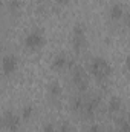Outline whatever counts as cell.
Masks as SVG:
<instances>
[{"label": "cell", "instance_id": "1", "mask_svg": "<svg viewBox=\"0 0 130 132\" xmlns=\"http://www.w3.org/2000/svg\"><path fill=\"white\" fill-rule=\"evenodd\" d=\"M89 66H90V72L94 74V77L99 81L109 78V75L112 74V66L104 57H94Z\"/></svg>", "mask_w": 130, "mask_h": 132}, {"label": "cell", "instance_id": "22", "mask_svg": "<svg viewBox=\"0 0 130 132\" xmlns=\"http://www.w3.org/2000/svg\"><path fill=\"white\" fill-rule=\"evenodd\" d=\"M104 132H110V131H107V129H106V131H104Z\"/></svg>", "mask_w": 130, "mask_h": 132}, {"label": "cell", "instance_id": "16", "mask_svg": "<svg viewBox=\"0 0 130 132\" xmlns=\"http://www.w3.org/2000/svg\"><path fill=\"white\" fill-rule=\"evenodd\" d=\"M58 132H72V128H70V125H69L67 121H63V123L60 125Z\"/></svg>", "mask_w": 130, "mask_h": 132}, {"label": "cell", "instance_id": "2", "mask_svg": "<svg viewBox=\"0 0 130 132\" xmlns=\"http://www.w3.org/2000/svg\"><path fill=\"white\" fill-rule=\"evenodd\" d=\"M44 43H46V38L41 29H32L25 37V46L29 51H38L40 48L44 46Z\"/></svg>", "mask_w": 130, "mask_h": 132}, {"label": "cell", "instance_id": "11", "mask_svg": "<svg viewBox=\"0 0 130 132\" xmlns=\"http://www.w3.org/2000/svg\"><path fill=\"white\" fill-rule=\"evenodd\" d=\"M64 66H67V57H66V54H63V52H58L54 57V60H52V68L57 69V71H60Z\"/></svg>", "mask_w": 130, "mask_h": 132}, {"label": "cell", "instance_id": "8", "mask_svg": "<svg viewBox=\"0 0 130 132\" xmlns=\"http://www.w3.org/2000/svg\"><path fill=\"white\" fill-rule=\"evenodd\" d=\"M107 109H109V114H118V112L123 109V98H121V97H118V95L110 97Z\"/></svg>", "mask_w": 130, "mask_h": 132}, {"label": "cell", "instance_id": "17", "mask_svg": "<svg viewBox=\"0 0 130 132\" xmlns=\"http://www.w3.org/2000/svg\"><path fill=\"white\" fill-rule=\"evenodd\" d=\"M43 132H58V129H57L54 125L48 123V125H44V128H43Z\"/></svg>", "mask_w": 130, "mask_h": 132}, {"label": "cell", "instance_id": "15", "mask_svg": "<svg viewBox=\"0 0 130 132\" xmlns=\"http://www.w3.org/2000/svg\"><path fill=\"white\" fill-rule=\"evenodd\" d=\"M8 8L12 14H15L18 9H20V0H9L8 2Z\"/></svg>", "mask_w": 130, "mask_h": 132}, {"label": "cell", "instance_id": "19", "mask_svg": "<svg viewBox=\"0 0 130 132\" xmlns=\"http://www.w3.org/2000/svg\"><path fill=\"white\" fill-rule=\"evenodd\" d=\"M124 65H126L127 69H130V54L129 55H126V59H124Z\"/></svg>", "mask_w": 130, "mask_h": 132}, {"label": "cell", "instance_id": "4", "mask_svg": "<svg viewBox=\"0 0 130 132\" xmlns=\"http://www.w3.org/2000/svg\"><path fill=\"white\" fill-rule=\"evenodd\" d=\"M72 80H73V85L77 86L78 91H86L87 86H89L87 74L81 66H73L72 68Z\"/></svg>", "mask_w": 130, "mask_h": 132}, {"label": "cell", "instance_id": "10", "mask_svg": "<svg viewBox=\"0 0 130 132\" xmlns=\"http://www.w3.org/2000/svg\"><path fill=\"white\" fill-rule=\"evenodd\" d=\"M109 15H110V19L115 20V22H116V20H121V19L124 17V8H123L119 3H115V5L110 6Z\"/></svg>", "mask_w": 130, "mask_h": 132}, {"label": "cell", "instance_id": "7", "mask_svg": "<svg viewBox=\"0 0 130 132\" xmlns=\"http://www.w3.org/2000/svg\"><path fill=\"white\" fill-rule=\"evenodd\" d=\"M99 108V97H94V98H89L84 101V106H83V109H81V112L86 115V117H94L95 115V112H97V109Z\"/></svg>", "mask_w": 130, "mask_h": 132}, {"label": "cell", "instance_id": "3", "mask_svg": "<svg viewBox=\"0 0 130 132\" xmlns=\"http://www.w3.org/2000/svg\"><path fill=\"white\" fill-rule=\"evenodd\" d=\"M87 45V40H86V28L81 25V23H77L73 26V31H72V48L73 51L77 52H81Z\"/></svg>", "mask_w": 130, "mask_h": 132}, {"label": "cell", "instance_id": "12", "mask_svg": "<svg viewBox=\"0 0 130 132\" xmlns=\"http://www.w3.org/2000/svg\"><path fill=\"white\" fill-rule=\"evenodd\" d=\"M118 131L130 132V117H121V118H118Z\"/></svg>", "mask_w": 130, "mask_h": 132}, {"label": "cell", "instance_id": "21", "mask_svg": "<svg viewBox=\"0 0 130 132\" xmlns=\"http://www.w3.org/2000/svg\"><path fill=\"white\" fill-rule=\"evenodd\" d=\"M57 3L58 5H66V3H69V0H57Z\"/></svg>", "mask_w": 130, "mask_h": 132}, {"label": "cell", "instance_id": "20", "mask_svg": "<svg viewBox=\"0 0 130 132\" xmlns=\"http://www.w3.org/2000/svg\"><path fill=\"white\" fill-rule=\"evenodd\" d=\"M124 23H126V26H127V28H130V14L124 19Z\"/></svg>", "mask_w": 130, "mask_h": 132}, {"label": "cell", "instance_id": "13", "mask_svg": "<svg viewBox=\"0 0 130 132\" xmlns=\"http://www.w3.org/2000/svg\"><path fill=\"white\" fill-rule=\"evenodd\" d=\"M32 115H34V106L32 104H25L23 109H22V118L26 121V120H29Z\"/></svg>", "mask_w": 130, "mask_h": 132}, {"label": "cell", "instance_id": "5", "mask_svg": "<svg viewBox=\"0 0 130 132\" xmlns=\"http://www.w3.org/2000/svg\"><path fill=\"white\" fill-rule=\"evenodd\" d=\"M3 126L11 132H17L20 125H22V117H18L17 114H14L12 111H6L3 114Z\"/></svg>", "mask_w": 130, "mask_h": 132}, {"label": "cell", "instance_id": "6", "mask_svg": "<svg viewBox=\"0 0 130 132\" xmlns=\"http://www.w3.org/2000/svg\"><path fill=\"white\" fill-rule=\"evenodd\" d=\"M17 66H18V59L17 55L14 54H6L2 60V71L5 75H12L15 71H17Z\"/></svg>", "mask_w": 130, "mask_h": 132}, {"label": "cell", "instance_id": "14", "mask_svg": "<svg viewBox=\"0 0 130 132\" xmlns=\"http://www.w3.org/2000/svg\"><path fill=\"white\" fill-rule=\"evenodd\" d=\"M84 101L86 100L83 98V97H75V98L72 100V109L73 111H81L83 106H84Z\"/></svg>", "mask_w": 130, "mask_h": 132}, {"label": "cell", "instance_id": "18", "mask_svg": "<svg viewBox=\"0 0 130 132\" xmlns=\"http://www.w3.org/2000/svg\"><path fill=\"white\" fill-rule=\"evenodd\" d=\"M106 129L103 128V126H99V125H92L90 128H89V132H104Z\"/></svg>", "mask_w": 130, "mask_h": 132}, {"label": "cell", "instance_id": "9", "mask_svg": "<svg viewBox=\"0 0 130 132\" xmlns=\"http://www.w3.org/2000/svg\"><path fill=\"white\" fill-rule=\"evenodd\" d=\"M48 95L51 100H58L61 97V86L58 81H51L48 86Z\"/></svg>", "mask_w": 130, "mask_h": 132}]
</instances>
